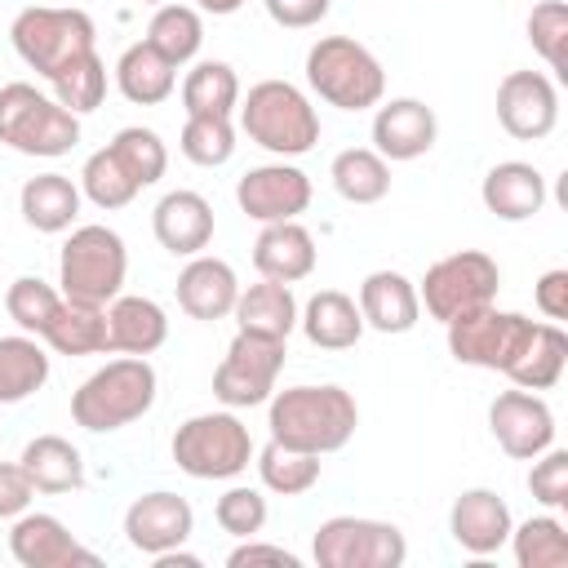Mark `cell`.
I'll return each mask as SVG.
<instances>
[{
  "label": "cell",
  "mask_w": 568,
  "mask_h": 568,
  "mask_svg": "<svg viewBox=\"0 0 568 568\" xmlns=\"http://www.w3.org/2000/svg\"><path fill=\"white\" fill-rule=\"evenodd\" d=\"M240 124L244 133L275 151V155H302L320 142V120L315 106L302 98V89H293L288 80H262L248 89L244 106H240Z\"/></svg>",
  "instance_id": "obj_4"
},
{
  "label": "cell",
  "mask_w": 568,
  "mask_h": 568,
  "mask_svg": "<svg viewBox=\"0 0 568 568\" xmlns=\"http://www.w3.org/2000/svg\"><path fill=\"white\" fill-rule=\"evenodd\" d=\"M106 151L124 164V173H129L138 186H151V182L164 178V164H169L164 142H160V133H151V129H142V124L120 129V133L106 142Z\"/></svg>",
  "instance_id": "obj_37"
},
{
  "label": "cell",
  "mask_w": 568,
  "mask_h": 568,
  "mask_svg": "<svg viewBox=\"0 0 568 568\" xmlns=\"http://www.w3.org/2000/svg\"><path fill=\"white\" fill-rule=\"evenodd\" d=\"M155 568H200V559H195V555H182V550L173 546V550H160V555H155Z\"/></svg>",
  "instance_id": "obj_51"
},
{
  "label": "cell",
  "mask_w": 568,
  "mask_h": 568,
  "mask_svg": "<svg viewBox=\"0 0 568 568\" xmlns=\"http://www.w3.org/2000/svg\"><path fill=\"white\" fill-rule=\"evenodd\" d=\"M244 0H200V9H209V13H235Z\"/></svg>",
  "instance_id": "obj_52"
},
{
  "label": "cell",
  "mask_w": 568,
  "mask_h": 568,
  "mask_svg": "<svg viewBox=\"0 0 568 568\" xmlns=\"http://www.w3.org/2000/svg\"><path fill=\"white\" fill-rule=\"evenodd\" d=\"M302 328L315 346L324 351H346L359 342L364 333V315H359V302L346 297L342 288H320L311 302H306V315H302Z\"/></svg>",
  "instance_id": "obj_26"
},
{
  "label": "cell",
  "mask_w": 568,
  "mask_h": 568,
  "mask_svg": "<svg viewBox=\"0 0 568 568\" xmlns=\"http://www.w3.org/2000/svg\"><path fill=\"white\" fill-rule=\"evenodd\" d=\"M253 266L262 280H280V284H293L302 275L315 271V240L306 226H297L293 217L288 222H266L257 244H253Z\"/></svg>",
  "instance_id": "obj_20"
},
{
  "label": "cell",
  "mask_w": 568,
  "mask_h": 568,
  "mask_svg": "<svg viewBox=\"0 0 568 568\" xmlns=\"http://www.w3.org/2000/svg\"><path fill=\"white\" fill-rule=\"evenodd\" d=\"M235 200L257 222H288L311 204V178L293 164H262L240 178Z\"/></svg>",
  "instance_id": "obj_15"
},
{
  "label": "cell",
  "mask_w": 568,
  "mask_h": 568,
  "mask_svg": "<svg viewBox=\"0 0 568 568\" xmlns=\"http://www.w3.org/2000/svg\"><path fill=\"white\" fill-rule=\"evenodd\" d=\"M213 519L231 537H253L266 524V497L257 488H226L217 497V506H213Z\"/></svg>",
  "instance_id": "obj_45"
},
{
  "label": "cell",
  "mask_w": 568,
  "mask_h": 568,
  "mask_svg": "<svg viewBox=\"0 0 568 568\" xmlns=\"http://www.w3.org/2000/svg\"><path fill=\"white\" fill-rule=\"evenodd\" d=\"M257 470H262V484L271 493H284V497H297L306 488H315L320 479V457L315 453H297V448H284V444H266L262 457H257Z\"/></svg>",
  "instance_id": "obj_38"
},
{
  "label": "cell",
  "mask_w": 568,
  "mask_h": 568,
  "mask_svg": "<svg viewBox=\"0 0 568 568\" xmlns=\"http://www.w3.org/2000/svg\"><path fill=\"white\" fill-rule=\"evenodd\" d=\"M528 40L550 62V71L559 80H568V4L564 0L532 4V13H528Z\"/></svg>",
  "instance_id": "obj_40"
},
{
  "label": "cell",
  "mask_w": 568,
  "mask_h": 568,
  "mask_svg": "<svg viewBox=\"0 0 568 568\" xmlns=\"http://www.w3.org/2000/svg\"><path fill=\"white\" fill-rule=\"evenodd\" d=\"M555 115H559V98L541 71H506V80L497 84V120L510 138L519 142L546 138L555 129Z\"/></svg>",
  "instance_id": "obj_13"
},
{
  "label": "cell",
  "mask_w": 568,
  "mask_h": 568,
  "mask_svg": "<svg viewBox=\"0 0 568 568\" xmlns=\"http://www.w3.org/2000/svg\"><path fill=\"white\" fill-rule=\"evenodd\" d=\"M40 337L58 355H98V351H106V306H89V302L62 297L58 315L49 320V328Z\"/></svg>",
  "instance_id": "obj_30"
},
{
  "label": "cell",
  "mask_w": 568,
  "mask_h": 568,
  "mask_svg": "<svg viewBox=\"0 0 568 568\" xmlns=\"http://www.w3.org/2000/svg\"><path fill=\"white\" fill-rule=\"evenodd\" d=\"M155 404V368L142 355L111 359L71 395V417L84 430H115L138 422Z\"/></svg>",
  "instance_id": "obj_2"
},
{
  "label": "cell",
  "mask_w": 568,
  "mask_h": 568,
  "mask_svg": "<svg viewBox=\"0 0 568 568\" xmlns=\"http://www.w3.org/2000/svg\"><path fill=\"white\" fill-rule=\"evenodd\" d=\"M488 426H493V439L501 444L506 457H537L555 439V413L546 408V399L528 395L524 386L519 390H501L493 399Z\"/></svg>",
  "instance_id": "obj_14"
},
{
  "label": "cell",
  "mask_w": 568,
  "mask_h": 568,
  "mask_svg": "<svg viewBox=\"0 0 568 568\" xmlns=\"http://www.w3.org/2000/svg\"><path fill=\"white\" fill-rule=\"evenodd\" d=\"M235 102H240V80H235V71L226 62H200L182 80L186 115H231Z\"/></svg>",
  "instance_id": "obj_35"
},
{
  "label": "cell",
  "mask_w": 568,
  "mask_h": 568,
  "mask_svg": "<svg viewBox=\"0 0 568 568\" xmlns=\"http://www.w3.org/2000/svg\"><path fill=\"white\" fill-rule=\"evenodd\" d=\"M235 297H240L235 271L222 257H195L178 275V306L191 320H222L226 311H235Z\"/></svg>",
  "instance_id": "obj_21"
},
{
  "label": "cell",
  "mask_w": 568,
  "mask_h": 568,
  "mask_svg": "<svg viewBox=\"0 0 568 568\" xmlns=\"http://www.w3.org/2000/svg\"><path fill=\"white\" fill-rule=\"evenodd\" d=\"M115 80H120V93H124L129 102L151 106V102H164V98L173 93V62H169L164 53H155L146 40H138V44H129V49L120 53Z\"/></svg>",
  "instance_id": "obj_31"
},
{
  "label": "cell",
  "mask_w": 568,
  "mask_h": 568,
  "mask_svg": "<svg viewBox=\"0 0 568 568\" xmlns=\"http://www.w3.org/2000/svg\"><path fill=\"white\" fill-rule=\"evenodd\" d=\"M49 377V355L31 337H0V404H18Z\"/></svg>",
  "instance_id": "obj_34"
},
{
  "label": "cell",
  "mask_w": 568,
  "mask_h": 568,
  "mask_svg": "<svg viewBox=\"0 0 568 568\" xmlns=\"http://www.w3.org/2000/svg\"><path fill=\"white\" fill-rule=\"evenodd\" d=\"M479 195H484L488 213H497L506 222H524L546 204V178L524 160H501L488 169Z\"/></svg>",
  "instance_id": "obj_22"
},
{
  "label": "cell",
  "mask_w": 568,
  "mask_h": 568,
  "mask_svg": "<svg viewBox=\"0 0 568 568\" xmlns=\"http://www.w3.org/2000/svg\"><path fill=\"white\" fill-rule=\"evenodd\" d=\"M31 479H27V470H22V462L13 466V462H0V519H13V515H22L27 510V501H31Z\"/></svg>",
  "instance_id": "obj_48"
},
{
  "label": "cell",
  "mask_w": 568,
  "mask_h": 568,
  "mask_svg": "<svg viewBox=\"0 0 568 568\" xmlns=\"http://www.w3.org/2000/svg\"><path fill=\"white\" fill-rule=\"evenodd\" d=\"M266 13L280 27H311L328 13V0H266Z\"/></svg>",
  "instance_id": "obj_50"
},
{
  "label": "cell",
  "mask_w": 568,
  "mask_h": 568,
  "mask_svg": "<svg viewBox=\"0 0 568 568\" xmlns=\"http://www.w3.org/2000/svg\"><path fill=\"white\" fill-rule=\"evenodd\" d=\"M53 89H58V102L67 111H93L102 102V93H106V67H102L98 49L84 53V58H75L71 67H62L53 75Z\"/></svg>",
  "instance_id": "obj_43"
},
{
  "label": "cell",
  "mask_w": 568,
  "mask_h": 568,
  "mask_svg": "<svg viewBox=\"0 0 568 568\" xmlns=\"http://www.w3.org/2000/svg\"><path fill=\"white\" fill-rule=\"evenodd\" d=\"M519 568H568V532L559 519H524L515 532Z\"/></svg>",
  "instance_id": "obj_39"
},
{
  "label": "cell",
  "mask_w": 568,
  "mask_h": 568,
  "mask_svg": "<svg viewBox=\"0 0 568 568\" xmlns=\"http://www.w3.org/2000/svg\"><path fill=\"white\" fill-rule=\"evenodd\" d=\"M169 320L151 297H111L106 306V351L124 355H151L164 346Z\"/></svg>",
  "instance_id": "obj_25"
},
{
  "label": "cell",
  "mask_w": 568,
  "mask_h": 568,
  "mask_svg": "<svg viewBox=\"0 0 568 568\" xmlns=\"http://www.w3.org/2000/svg\"><path fill=\"white\" fill-rule=\"evenodd\" d=\"M306 80L311 89L342 106V111H364V106H377L382 102V89H386V71L382 62L351 36H324L311 44L306 53Z\"/></svg>",
  "instance_id": "obj_3"
},
{
  "label": "cell",
  "mask_w": 568,
  "mask_h": 568,
  "mask_svg": "<svg viewBox=\"0 0 568 568\" xmlns=\"http://www.w3.org/2000/svg\"><path fill=\"white\" fill-rule=\"evenodd\" d=\"M280 368H284V337H262L240 328L226 359L213 373V395L231 408H253L275 390Z\"/></svg>",
  "instance_id": "obj_12"
},
{
  "label": "cell",
  "mask_w": 568,
  "mask_h": 568,
  "mask_svg": "<svg viewBox=\"0 0 568 568\" xmlns=\"http://www.w3.org/2000/svg\"><path fill=\"white\" fill-rule=\"evenodd\" d=\"M435 111L417 98H395L373 115V142L382 160H417L435 146Z\"/></svg>",
  "instance_id": "obj_18"
},
{
  "label": "cell",
  "mask_w": 568,
  "mask_h": 568,
  "mask_svg": "<svg viewBox=\"0 0 568 568\" xmlns=\"http://www.w3.org/2000/svg\"><path fill=\"white\" fill-rule=\"evenodd\" d=\"M408 555V541L395 524L359 519V515H333L315 532V564L320 568H399Z\"/></svg>",
  "instance_id": "obj_10"
},
{
  "label": "cell",
  "mask_w": 568,
  "mask_h": 568,
  "mask_svg": "<svg viewBox=\"0 0 568 568\" xmlns=\"http://www.w3.org/2000/svg\"><path fill=\"white\" fill-rule=\"evenodd\" d=\"M191 506L186 497L178 493H142L129 510H124V532H129V546L142 550V555H160V550H173L191 537Z\"/></svg>",
  "instance_id": "obj_17"
},
{
  "label": "cell",
  "mask_w": 568,
  "mask_h": 568,
  "mask_svg": "<svg viewBox=\"0 0 568 568\" xmlns=\"http://www.w3.org/2000/svg\"><path fill=\"white\" fill-rule=\"evenodd\" d=\"M564 359H568V333L559 324H532V337L524 342V351L515 355L506 377L524 390H546L559 382Z\"/></svg>",
  "instance_id": "obj_29"
},
{
  "label": "cell",
  "mask_w": 568,
  "mask_h": 568,
  "mask_svg": "<svg viewBox=\"0 0 568 568\" xmlns=\"http://www.w3.org/2000/svg\"><path fill=\"white\" fill-rule=\"evenodd\" d=\"M22 470L36 493H71L84 484V462L80 448L62 435H36L22 448Z\"/></svg>",
  "instance_id": "obj_27"
},
{
  "label": "cell",
  "mask_w": 568,
  "mask_h": 568,
  "mask_svg": "<svg viewBox=\"0 0 568 568\" xmlns=\"http://www.w3.org/2000/svg\"><path fill=\"white\" fill-rule=\"evenodd\" d=\"M497 284H501L497 262L488 253H479V248H462V253H448L435 266H426V280H422L417 302H426V311L439 324H448L457 315H470L479 306H493Z\"/></svg>",
  "instance_id": "obj_9"
},
{
  "label": "cell",
  "mask_w": 568,
  "mask_h": 568,
  "mask_svg": "<svg viewBox=\"0 0 568 568\" xmlns=\"http://www.w3.org/2000/svg\"><path fill=\"white\" fill-rule=\"evenodd\" d=\"M235 151V129L226 115H186L182 124V155L191 164H226Z\"/></svg>",
  "instance_id": "obj_42"
},
{
  "label": "cell",
  "mask_w": 568,
  "mask_h": 568,
  "mask_svg": "<svg viewBox=\"0 0 568 568\" xmlns=\"http://www.w3.org/2000/svg\"><path fill=\"white\" fill-rule=\"evenodd\" d=\"M417 288L413 280H404L399 271H373L359 284V315L364 324H373L377 333H408L417 324Z\"/></svg>",
  "instance_id": "obj_23"
},
{
  "label": "cell",
  "mask_w": 568,
  "mask_h": 568,
  "mask_svg": "<svg viewBox=\"0 0 568 568\" xmlns=\"http://www.w3.org/2000/svg\"><path fill=\"white\" fill-rule=\"evenodd\" d=\"M146 4H155V0H146Z\"/></svg>",
  "instance_id": "obj_53"
},
{
  "label": "cell",
  "mask_w": 568,
  "mask_h": 568,
  "mask_svg": "<svg viewBox=\"0 0 568 568\" xmlns=\"http://www.w3.org/2000/svg\"><path fill=\"white\" fill-rule=\"evenodd\" d=\"M528 488L541 506H564L568 501V453L550 448L532 470H528Z\"/></svg>",
  "instance_id": "obj_46"
},
{
  "label": "cell",
  "mask_w": 568,
  "mask_h": 568,
  "mask_svg": "<svg viewBox=\"0 0 568 568\" xmlns=\"http://www.w3.org/2000/svg\"><path fill=\"white\" fill-rule=\"evenodd\" d=\"M124 266H129L124 240L111 226H80V231H71V240L62 244V257H58L62 297L106 306L124 284Z\"/></svg>",
  "instance_id": "obj_7"
},
{
  "label": "cell",
  "mask_w": 568,
  "mask_h": 568,
  "mask_svg": "<svg viewBox=\"0 0 568 568\" xmlns=\"http://www.w3.org/2000/svg\"><path fill=\"white\" fill-rule=\"evenodd\" d=\"M359 426V408L342 386H288L271 399V439L297 453H337Z\"/></svg>",
  "instance_id": "obj_1"
},
{
  "label": "cell",
  "mask_w": 568,
  "mask_h": 568,
  "mask_svg": "<svg viewBox=\"0 0 568 568\" xmlns=\"http://www.w3.org/2000/svg\"><path fill=\"white\" fill-rule=\"evenodd\" d=\"M13 49L31 71L53 80L75 58L93 53V22L84 9H58V4H31L13 18Z\"/></svg>",
  "instance_id": "obj_6"
},
{
  "label": "cell",
  "mask_w": 568,
  "mask_h": 568,
  "mask_svg": "<svg viewBox=\"0 0 568 568\" xmlns=\"http://www.w3.org/2000/svg\"><path fill=\"white\" fill-rule=\"evenodd\" d=\"M155 240L169 253H200L213 240V209L195 191H169L155 204Z\"/></svg>",
  "instance_id": "obj_24"
},
{
  "label": "cell",
  "mask_w": 568,
  "mask_h": 568,
  "mask_svg": "<svg viewBox=\"0 0 568 568\" xmlns=\"http://www.w3.org/2000/svg\"><path fill=\"white\" fill-rule=\"evenodd\" d=\"M444 328H448V355L457 364H475V368H493V373H506L515 364V355L524 351V342L532 337L528 315L497 311V306H479L470 315H457Z\"/></svg>",
  "instance_id": "obj_11"
},
{
  "label": "cell",
  "mask_w": 568,
  "mask_h": 568,
  "mask_svg": "<svg viewBox=\"0 0 568 568\" xmlns=\"http://www.w3.org/2000/svg\"><path fill=\"white\" fill-rule=\"evenodd\" d=\"M9 550L22 568H98L102 564L53 515H22L9 532Z\"/></svg>",
  "instance_id": "obj_16"
},
{
  "label": "cell",
  "mask_w": 568,
  "mask_h": 568,
  "mask_svg": "<svg viewBox=\"0 0 568 568\" xmlns=\"http://www.w3.org/2000/svg\"><path fill=\"white\" fill-rule=\"evenodd\" d=\"M0 142L22 155H67L80 142V120L27 80H13L0 89Z\"/></svg>",
  "instance_id": "obj_5"
},
{
  "label": "cell",
  "mask_w": 568,
  "mask_h": 568,
  "mask_svg": "<svg viewBox=\"0 0 568 568\" xmlns=\"http://www.w3.org/2000/svg\"><path fill=\"white\" fill-rule=\"evenodd\" d=\"M333 186L351 204H377L390 191V169H386V160L377 151L351 146V151H342L333 160Z\"/></svg>",
  "instance_id": "obj_33"
},
{
  "label": "cell",
  "mask_w": 568,
  "mask_h": 568,
  "mask_svg": "<svg viewBox=\"0 0 568 568\" xmlns=\"http://www.w3.org/2000/svg\"><path fill=\"white\" fill-rule=\"evenodd\" d=\"M235 320L244 333H262V337H288L297 324V302L288 293V284L280 280H257L235 297Z\"/></svg>",
  "instance_id": "obj_28"
},
{
  "label": "cell",
  "mask_w": 568,
  "mask_h": 568,
  "mask_svg": "<svg viewBox=\"0 0 568 568\" xmlns=\"http://www.w3.org/2000/svg\"><path fill=\"white\" fill-rule=\"evenodd\" d=\"M80 178H84V191H89V200H93L98 209H120V204H129V200L142 191L106 146L84 160V173H80Z\"/></svg>",
  "instance_id": "obj_44"
},
{
  "label": "cell",
  "mask_w": 568,
  "mask_h": 568,
  "mask_svg": "<svg viewBox=\"0 0 568 568\" xmlns=\"http://www.w3.org/2000/svg\"><path fill=\"white\" fill-rule=\"evenodd\" d=\"M75 213H80V191L71 186V178H62V173L27 178V186H22V217L36 231H44V235L67 231Z\"/></svg>",
  "instance_id": "obj_32"
},
{
  "label": "cell",
  "mask_w": 568,
  "mask_h": 568,
  "mask_svg": "<svg viewBox=\"0 0 568 568\" xmlns=\"http://www.w3.org/2000/svg\"><path fill=\"white\" fill-rule=\"evenodd\" d=\"M200 40H204L200 13L186 9V4H164V9L151 18V27H146V44H151L155 53H164L173 67L186 62V58H195Z\"/></svg>",
  "instance_id": "obj_36"
},
{
  "label": "cell",
  "mask_w": 568,
  "mask_h": 568,
  "mask_svg": "<svg viewBox=\"0 0 568 568\" xmlns=\"http://www.w3.org/2000/svg\"><path fill=\"white\" fill-rule=\"evenodd\" d=\"M448 528H453V541L470 555H493L506 537H510V506L488 493V488H470L453 501V515H448Z\"/></svg>",
  "instance_id": "obj_19"
},
{
  "label": "cell",
  "mask_w": 568,
  "mask_h": 568,
  "mask_svg": "<svg viewBox=\"0 0 568 568\" xmlns=\"http://www.w3.org/2000/svg\"><path fill=\"white\" fill-rule=\"evenodd\" d=\"M226 568H297V555L284 546H262V541H244L226 555Z\"/></svg>",
  "instance_id": "obj_47"
},
{
  "label": "cell",
  "mask_w": 568,
  "mask_h": 568,
  "mask_svg": "<svg viewBox=\"0 0 568 568\" xmlns=\"http://www.w3.org/2000/svg\"><path fill=\"white\" fill-rule=\"evenodd\" d=\"M253 439L231 413H200L178 426L173 435V462L191 479H231L248 466Z\"/></svg>",
  "instance_id": "obj_8"
},
{
  "label": "cell",
  "mask_w": 568,
  "mask_h": 568,
  "mask_svg": "<svg viewBox=\"0 0 568 568\" xmlns=\"http://www.w3.org/2000/svg\"><path fill=\"white\" fill-rule=\"evenodd\" d=\"M58 306H62V293H53V288H49L44 280H36V275L13 280L9 293H4L9 320H13L22 333H36V337L49 328V320L58 315Z\"/></svg>",
  "instance_id": "obj_41"
},
{
  "label": "cell",
  "mask_w": 568,
  "mask_h": 568,
  "mask_svg": "<svg viewBox=\"0 0 568 568\" xmlns=\"http://www.w3.org/2000/svg\"><path fill=\"white\" fill-rule=\"evenodd\" d=\"M537 306L550 320H568V271L564 266H555L537 280Z\"/></svg>",
  "instance_id": "obj_49"
}]
</instances>
